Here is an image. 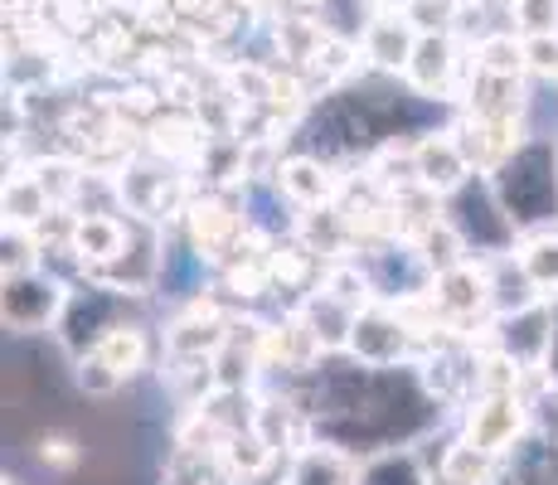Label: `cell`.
Wrapping results in <instances>:
<instances>
[{
  "label": "cell",
  "mask_w": 558,
  "mask_h": 485,
  "mask_svg": "<svg viewBox=\"0 0 558 485\" xmlns=\"http://www.w3.org/2000/svg\"><path fill=\"white\" fill-rule=\"evenodd\" d=\"M403 78L413 83L417 93H433V97L452 88V78H457V45H452V35H447V29H423V35H417L413 59H408V69H403Z\"/></svg>",
  "instance_id": "cell-10"
},
{
  "label": "cell",
  "mask_w": 558,
  "mask_h": 485,
  "mask_svg": "<svg viewBox=\"0 0 558 485\" xmlns=\"http://www.w3.org/2000/svg\"><path fill=\"white\" fill-rule=\"evenodd\" d=\"M486 175L496 185L500 204L510 209V219L520 223V233L554 229L558 223V142L554 136H524Z\"/></svg>",
  "instance_id": "cell-1"
},
{
  "label": "cell",
  "mask_w": 558,
  "mask_h": 485,
  "mask_svg": "<svg viewBox=\"0 0 558 485\" xmlns=\"http://www.w3.org/2000/svg\"><path fill=\"white\" fill-rule=\"evenodd\" d=\"M277 185H282V194L296 204V209H326V204L336 199V180L326 175V166H320L316 156L282 160V170H277Z\"/></svg>",
  "instance_id": "cell-16"
},
{
  "label": "cell",
  "mask_w": 558,
  "mask_h": 485,
  "mask_svg": "<svg viewBox=\"0 0 558 485\" xmlns=\"http://www.w3.org/2000/svg\"><path fill=\"white\" fill-rule=\"evenodd\" d=\"M490 471H496V457L481 447H471L466 437L452 441L437 461V481L442 485H490Z\"/></svg>",
  "instance_id": "cell-24"
},
{
  "label": "cell",
  "mask_w": 558,
  "mask_h": 485,
  "mask_svg": "<svg viewBox=\"0 0 558 485\" xmlns=\"http://www.w3.org/2000/svg\"><path fill=\"white\" fill-rule=\"evenodd\" d=\"M466 175H476V166H471V156L461 150L457 132L452 136H423V142L413 146V180L423 185L427 194H452Z\"/></svg>",
  "instance_id": "cell-8"
},
{
  "label": "cell",
  "mask_w": 558,
  "mask_h": 485,
  "mask_svg": "<svg viewBox=\"0 0 558 485\" xmlns=\"http://www.w3.org/2000/svg\"><path fill=\"white\" fill-rule=\"evenodd\" d=\"M219 457H223V466H229V476H239V481H263L267 471L277 466V457H282V451L267 447V441L257 437L253 427H243V433H229V437H223Z\"/></svg>",
  "instance_id": "cell-19"
},
{
  "label": "cell",
  "mask_w": 558,
  "mask_h": 485,
  "mask_svg": "<svg viewBox=\"0 0 558 485\" xmlns=\"http://www.w3.org/2000/svg\"><path fill=\"white\" fill-rule=\"evenodd\" d=\"M417 35H423V29H417L408 15H374L369 29H364V39H360V49L374 69L403 73L408 59H413V49H417Z\"/></svg>",
  "instance_id": "cell-11"
},
{
  "label": "cell",
  "mask_w": 558,
  "mask_h": 485,
  "mask_svg": "<svg viewBox=\"0 0 558 485\" xmlns=\"http://www.w3.org/2000/svg\"><path fill=\"white\" fill-rule=\"evenodd\" d=\"M360 485H433V481H427L423 461L413 451L384 447V451H369V461L360 466Z\"/></svg>",
  "instance_id": "cell-23"
},
{
  "label": "cell",
  "mask_w": 558,
  "mask_h": 485,
  "mask_svg": "<svg viewBox=\"0 0 558 485\" xmlns=\"http://www.w3.org/2000/svg\"><path fill=\"white\" fill-rule=\"evenodd\" d=\"M442 219L452 223L461 239H466L471 253H481V257L514 253V239H520V223H514L510 209L500 204L486 170H476V175H466L452 194H442Z\"/></svg>",
  "instance_id": "cell-2"
},
{
  "label": "cell",
  "mask_w": 558,
  "mask_h": 485,
  "mask_svg": "<svg viewBox=\"0 0 558 485\" xmlns=\"http://www.w3.org/2000/svg\"><path fill=\"white\" fill-rule=\"evenodd\" d=\"M544 379L558 388V306H554V340H549V354H544Z\"/></svg>",
  "instance_id": "cell-36"
},
{
  "label": "cell",
  "mask_w": 558,
  "mask_h": 485,
  "mask_svg": "<svg viewBox=\"0 0 558 485\" xmlns=\"http://www.w3.org/2000/svg\"><path fill=\"white\" fill-rule=\"evenodd\" d=\"M476 69H486V73H530L524 69V35H486L481 39V49H476Z\"/></svg>",
  "instance_id": "cell-28"
},
{
  "label": "cell",
  "mask_w": 558,
  "mask_h": 485,
  "mask_svg": "<svg viewBox=\"0 0 558 485\" xmlns=\"http://www.w3.org/2000/svg\"><path fill=\"white\" fill-rule=\"evenodd\" d=\"M486 267H490V311H496V316H510V311H520V306H530V301L544 296V291L530 282V272L520 267L514 253L486 257Z\"/></svg>",
  "instance_id": "cell-18"
},
{
  "label": "cell",
  "mask_w": 558,
  "mask_h": 485,
  "mask_svg": "<svg viewBox=\"0 0 558 485\" xmlns=\"http://www.w3.org/2000/svg\"><path fill=\"white\" fill-rule=\"evenodd\" d=\"M233 485H253V481H233Z\"/></svg>",
  "instance_id": "cell-37"
},
{
  "label": "cell",
  "mask_w": 558,
  "mask_h": 485,
  "mask_svg": "<svg viewBox=\"0 0 558 485\" xmlns=\"http://www.w3.org/2000/svg\"><path fill=\"white\" fill-rule=\"evenodd\" d=\"M296 413H302V408H292V403H257L253 433L263 437L267 447L282 451V457H296V451H302V433H306V423Z\"/></svg>",
  "instance_id": "cell-20"
},
{
  "label": "cell",
  "mask_w": 558,
  "mask_h": 485,
  "mask_svg": "<svg viewBox=\"0 0 558 485\" xmlns=\"http://www.w3.org/2000/svg\"><path fill=\"white\" fill-rule=\"evenodd\" d=\"M73 384H78L88 398H107V393L122 388V374H117L98 350H93V354H78V360H73Z\"/></svg>",
  "instance_id": "cell-32"
},
{
  "label": "cell",
  "mask_w": 558,
  "mask_h": 485,
  "mask_svg": "<svg viewBox=\"0 0 558 485\" xmlns=\"http://www.w3.org/2000/svg\"><path fill=\"white\" fill-rule=\"evenodd\" d=\"M5 485H20V481H5Z\"/></svg>",
  "instance_id": "cell-38"
},
{
  "label": "cell",
  "mask_w": 558,
  "mask_h": 485,
  "mask_svg": "<svg viewBox=\"0 0 558 485\" xmlns=\"http://www.w3.org/2000/svg\"><path fill=\"white\" fill-rule=\"evenodd\" d=\"M520 267L530 272V282L539 291H558V233L554 229H534L530 239L514 247Z\"/></svg>",
  "instance_id": "cell-26"
},
{
  "label": "cell",
  "mask_w": 558,
  "mask_h": 485,
  "mask_svg": "<svg viewBox=\"0 0 558 485\" xmlns=\"http://www.w3.org/2000/svg\"><path fill=\"white\" fill-rule=\"evenodd\" d=\"M287 481L292 485H360V466L345 457V447L326 441V447H302L287 466Z\"/></svg>",
  "instance_id": "cell-13"
},
{
  "label": "cell",
  "mask_w": 558,
  "mask_h": 485,
  "mask_svg": "<svg viewBox=\"0 0 558 485\" xmlns=\"http://www.w3.org/2000/svg\"><path fill=\"white\" fill-rule=\"evenodd\" d=\"M190 229H195L199 247H214V243H223L233 229H239V214H233L229 204H219V199H204V204L190 209Z\"/></svg>",
  "instance_id": "cell-29"
},
{
  "label": "cell",
  "mask_w": 558,
  "mask_h": 485,
  "mask_svg": "<svg viewBox=\"0 0 558 485\" xmlns=\"http://www.w3.org/2000/svg\"><path fill=\"white\" fill-rule=\"evenodd\" d=\"M63 301H69V287L59 282L45 267H29V272H5V287H0V316H5L10 330H45L59 320Z\"/></svg>",
  "instance_id": "cell-4"
},
{
  "label": "cell",
  "mask_w": 558,
  "mask_h": 485,
  "mask_svg": "<svg viewBox=\"0 0 558 485\" xmlns=\"http://www.w3.org/2000/svg\"><path fill=\"white\" fill-rule=\"evenodd\" d=\"M524 433V403L520 393H476L466 413V441L490 457H500L506 447H514V437Z\"/></svg>",
  "instance_id": "cell-7"
},
{
  "label": "cell",
  "mask_w": 558,
  "mask_h": 485,
  "mask_svg": "<svg viewBox=\"0 0 558 485\" xmlns=\"http://www.w3.org/2000/svg\"><path fill=\"white\" fill-rule=\"evenodd\" d=\"M417 253H423V263H427V272H452V267H461L466 263V239H461V233L452 229V223L447 219H427L423 223V233H417Z\"/></svg>",
  "instance_id": "cell-22"
},
{
  "label": "cell",
  "mask_w": 558,
  "mask_h": 485,
  "mask_svg": "<svg viewBox=\"0 0 558 485\" xmlns=\"http://www.w3.org/2000/svg\"><path fill=\"white\" fill-rule=\"evenodd\" d=\"M520 379H524V364L506 350L486 354L476 364V393H520Z\"/></svg>",
  "instance_id": "cell-30"
},
{
  "label": "cell",
  "mask_w": 558,
  "mask_h": 485,
  "mask_svg": "<svg viewBox=\"0 0 558 485\" xmlns=\"http://www.w3.org/2000/svg\"><path fill=\"white\" fill-rule=\"evenodd\" d=\"M471 117H490V122H520L524 112V83L514 73H486L476 69L471 78Z\"/></svg>",
  "instance_id": "cell-14"
},
{
  "label": "cell",
  "mask_w": 558,
  "mask_h": 485,
  "mask_svg": "<svg viewBox=\"0 0 558 485\" xmlns=\"http://www.w3.org/2000/svg\"><path fill=\"white\" fill-rule=\"evenodd\" d=\"M223 340H229V326L204 306L190 311V316H180L175 326L166 330V350L175 354V360H214Z\"/></svg>",
  "instance_id": "cell-15"
},
{
  "label": "cell",
  "mask_w": 558,
  "mask_h": 485,
  "mask_svg": "<svg viewBox=\"0 0 558 485\" xmlns=\"http://www.w3.org/2000/svg\"><path fill=\"white\" fill-rule=\"evenodd\" d=\"M433 301L442 316H476L490 306V267L486 263H461L452 272L433 277Z\"/></svg>",
  "instance_id": "cell-9"
},
{
  "label": "cell",
  "mask_w": 558,
  "mask_h": 485,
  "mask_svg": "<svg viewBox=\"0 0 558 485\" xmlns=\"http://www.w3.org/2000/svg\"><path fill=\"white\" fill-rule=\"evenodd\" d=\"M69 243L88 272H107V267L126 253V229H122V219H112V214H83V219H73Z\"/></svg>",
  "instance_id": "cell-12"
},
{
  "label": "cell",
  "mask_w": 558,
  "mask_h": 485,
  "mask_svg": "<svg viewBox=\"0 0 558 485\" xmlns=\"http://www.w3.org/2000/svg\"><path fill=\"white\" fill-rule=\"evenodd\" d=\"M524 69L539 78H558V35H530L524 39Z\"/></svg>",
  "instance_id": "cell-33"
},
{
  "label": "cell",
  "mask_w": 558,
  "mask_h": 485,
  "mask_svg": "<svg viewBox=\"0 0 558 485\" xmlns=\"http://www.w3.org/2000/svg\"><path fill=\"white\" fill-rule=\"evenodd\" d=\"M98 354L122 374V379H132L136 369H146V330L142 326H117L112 336H102Z\"/></svg>",
  "instance_id": "cell-27"
},
{
  "label": "cell",
  "mask_w": 558,
  "mask_h": 485,
  "mask_svg": "<svg viewBox=\"0 0 558 485\" xmlns=\"http://www.w3.org/2000/svg\"><path fill=\"white\" fill-rule=\"evenodd\" d=\"M39 461H45V466H53V471H73L83 461V451L73 447L69 437H45L39 441Z\"/></svg>",
  "instance_id": "cell-34"
},
{
  "label": "cell",
  "mask_w": 558,
  "mask_h": 485,
  "mask_svg": "<svg viewBox=\"0 0 558 485\" xmlns=\"http://www.w3.org/2000/svg\"><path fill=\"white\" fill-rule=\"evenodd\" d=\"M514 35H558V0H510Z\"/></svg>",
  "instance_id": "cell-31"
},
{
  "label": "cell",
  "mask_w": 558,
  "mask_h": 485,
  "mask_svg": "<svg viewBox=\"0 0 558 485\" xmlns=\"http://www.w3.org/2000/svg\"><path fill=\"white\" fill-rule=\"evenodd\" d=\"M350 354H355L360 364H379V369H393V364L403 360L408 350V320L403 311L384 306V301H369V306L355 316V326H350Z\"/></svg>",
  "instance_id": "cell-5"
},
{
  "label": "cell",
  "mask_w": 558,
  "mask_h": 485,
  "mask_svg": "<svg viewBox=\"0 0 558 485\" xmlns=\"http://www.w3.org/2000/svg\"><path fill=\"white\" fill-rule=\"evenodd\" d=\"M355 316H360V311H355V306H345V301H340L336 291H326V287H320L316 296H311L306 306H302V320H306L311 336L320 340V350H345Z\"/></svg>",
  "instance_id": "cell-17"
},
{
  "label": "cell",
  "mask_w": 558,
  "mask_h": 485,
  "mask_svg": "<svg viewBox=\"0 0 558 485\" xmlns=\"http://www.w3.org/2000/svg\"><path fill=\"white\" fill-rule=\"evenodd\" d=\"M117 326H126V291L112 282H78L69 287V301L53 320V336L78 360V354L98 350L102 336H112Z\"/></svg>",
  "instance_id": "cell-3"
},
{
  "label": "cell",
  "mask_w": 558,
  "mask_h": 485,
  "mask_svg": "<svg viewBox=\"0 0 558 485\" xmlns=\"http://www.w3.org/2000/svg\"><path fill=\"white\" fill-rule=\"evenodd\" d=\"M53 209V199L39 185V175H20L5 185V229H35Z\"/></svg>",
  "instance_id": "cell-25"
},
{
  "label": "cell",
  "mask_w": 558,
  "mask_h": 485,
  "mask_svg": "<svg viewBox=\"0 0 558 485\" xmlns=\"http://www.w3.org/2000/svg\"><path fill=\"white\" fill-rule=\"evenodd\" d=\"M166 485H229V466H223V457H214V447L180 441L166 466Z\"/></svg>",
  "instance_id": "cell-21"
},
{
  "label": "cell",
  "mask_w": 558,
  "mask_h": 485,
  "mask_svg": "<svg viewBox=\"0 0 558 485\" xmlns=\"http://www.w3.org/2000/svg\"><path fill=\"white\" fill-rule=\"evenodd\" d=\"M549 340H554V306H549L544 296L496 320V344H500L506 354H514L524 369H544Z\"/></svg>",
  "instance_id": "cell-6"
},
{
  "label": "cell",
  "mask_w": 558,
  "mask_h": 485,
  "mask_svg": "<svg viewBox=\"0 0 558 485\" xmlns=\"http://www.w3.org/2000/svg\"><path fill=\"white\" fill-rule=\"evenodd\" d=\"M39 185H45V194H49L53 204H59V199H69V194L78 190V175H73L69 166H45V175H39Z\"/></svg>",
  "instance_id": "cell-35"
}]
</instances>
